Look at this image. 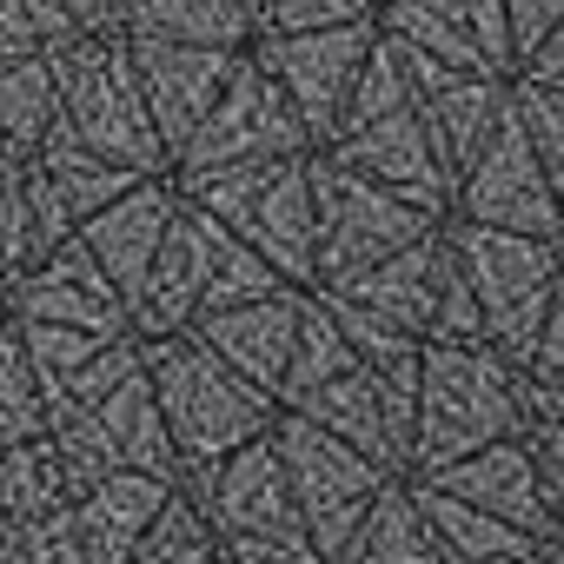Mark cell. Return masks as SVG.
Listing matches in <instances>:
<instances>
[]
</instances>
